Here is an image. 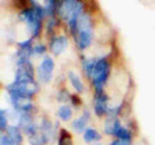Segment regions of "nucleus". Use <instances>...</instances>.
Returning a JSON list of instances; mask_svg holds the SVG:
<instances>
[{"label": "nucleus", "mask_w": 155, "mask_h": 145, "mask_svg": "<svg viewBox=\"0 0 155 145\" xmlns=\"http://www.w3.org/2000/svg\"><path fill=\"white\" fill-rule=\"evenodd\" d=\"M109 69H110L109 62L105 57L97 60L96 66H94V71H93V76H92L96 92H101V91H102V87L105 84V82L109 78Z\"/></svg>", "instance_id": "obj_1"}, {"label": "nucleus", "mask_w": 155, "mask_h": 145, "mask_svg": "<svg viewBox=\"0 0 155 145\" xmlns=\"http://www.w3.org/2000/svg\"><path fill=\"white\" fill-rule=\"evenodd\" d=\"M54 69V61L52 60V57L45 56L43 59L40 66L38 67V78L40 79L43 83H48L52 79V72Z\"/></svg>", "instance_id": "obj_2"}, {"label": "nucleus", "mask_w": 155, "mask_h": 145, "mask_svg": "<svg viewBox=\"0 0 155 145\" xmlns=\"http://www.w3.org/2000/svg\"><path fill=\"white\" fill-rule=\"evenodd\" d=\"M79 2H75V0H67V2H58V13L61 14V17L64 20L69 21L72 13L75 12V9L78 7Z\"/></svg>", "instance_id": "obj_3"}, {"label": "nucleus", "mask_w": 155, "mask_h": 145, "mask_svg": "<svg viewBox=\"0 0 155 145\" xmlns=\"http://www.w3.org/2000/svg\"><path fill=\"white\" fill-rule=\"evenodd\" d=\"M109 106H107V96L104 93V91L101 92H96V100H94V113L98 117H104L105 114H107Z\"/></svg>", "instance_id": "obj_4"}, {"label": "nucleus", "mask_w": 155, "mask_h": 145, "mask_svg": "<svg viewBox=\"0 0 155 145\" xmlns=\"http://www.w3.org/2000/svg\"><path fill=\"white\" fill-rule=\"evenodd\" d=\"M92 38H93V32H92V29H87V30H80L78 32L76 36V44L80 49H85L88 48V46L91 44Z\"/></svg>", "instance_id": "obj_5"}, {"label": "nucleus", "mask_w": 155, "mask_h": 145, "mask_svg": "<svg viewBox=\"0 0 155 145\" xmlns=\"http://www.w3.org/2000/svg\"><path fill=\"white\" fill-rule=\"evenodd\" d=\"M67 44H69V42H67L66 36H64V35L56 36V38H53L51 42V51L54 53V55H61L67 48Z\"/></svg>", "instance_id": "obj_6"}, {"label": "nucleus", "mask_w": 155, "mask_h": 145, "mask_svg": "<svg viewBox=\"0 0 155 145\" xmlns=\"http://www.w3.org/2000/svg\"><path fill=\"white\" fill-rule=\"evenodd\" d=\"M89 120V112L88 110H84L83 112V115L79 118H76L74 122H72V128L75 130L76 132H83L85 131V127H87V123Z\"/></svg>", "instance_id": "obj_7"}, {"label": "nucleus", "mask_w": 155, "mask_h": 145, "mask_svg": "<svg viewBox=\"0 0 155 145\" xmlns=\"http://www.w3.org/2000/svg\"><path fill=\"white\" fill-rule=\"evenodd\" d=\"M120 127H122V124H120L118 118L116 117H109L105 122V133L115 136L116 131H118Z\"/></svg>", "instance_id": "obj_8"}, {"label": "nucleus", "mask_w": 155, "mask_h": 145, "mask_svg": "<svg viewBox=\"0 0 155 145\" xmlns=\"http://www.w3.org/2000/svg\"><path fill=\"white\" fill-rule=\"evenodd\" d=\"M7 135L14 143V145H19L22 143V133L17 126H9L8 130H7Z\"/></svg>", "instance_id": "obj_9"}, {"label": "nucleus", "mask_w": 155, "mask_h": 145, "mask_svg": "<svg viewBox=\"0 0 155 145\" xmlns=\"http://www.w3.org/2000/svg\"><path fill=\"white\" fill-rule=\"evenodd\" d=\"M40 133L43 135V137L45 139V141L48 143L51 140V137L53 136V130H52V126L51 122L48 120L47 118H43L41 119V124H40Z\"/></svg>", "instance_id": "obj_10"}, {"label": "nucleus", "mask_w": 155, "mask_h": 145, "mask_svg": "<svg viewBox=\"0 0 155 145\" xmlns=\"http://www.w3.org/2000/svg\"><path fill=\"white\" fill-rule=\"evenodd\" d=\"M67 76H69V80H70V83L72 84V87L78 91L79 93L83 92V89H84V87H83V83H81V80L79 78V75L75 74L74 71H69V74H67Z\"/></svg>", "instance_id": "obj_11"}, {"label": "nucleus", "mask_w": 155, "mask_h": 145, "mask_svg": "<svg viewBox=\"0 0 155 145\" xmlns=\"http://www.w3.org/2000/svg\"><path fill=\"white\" fill-rule=\"evenodd\" d=\"M96 62L97 61L93 60V59H83V70L85 72L87 78H92V76H93Z\"/></svg>", "instance_id": "obj_12"}, {"label": "nucleus", "mask_w": 155, "mask_h": 145, "mask_svg": "<svg viewBox=\"0 0 155 145\" xmlns=\"http://www.w3.org/2000/svg\"><path fill=\"white\" fill-rule=\"evenodd\" d=\"M58 118L64 122H67L69 119H71V115H72V110L69 105H62L58 108Z\"/></svg>", "instance_id": "obj_13"}, {"label": "nucleus", "mask_w": 155, "mask_h": 145, "mask_svg": "<svg viewBox=\"0 0 155 145\" xmlns=\"http://www.w3.org/2000/svg\"><path fill=\"white\" fill-rule=\"evenodd\" d=\"M32 124H35V123H34V120L31 118L30 113H23V114H21V117H19V127L23 130V132H25L28 127H31Z\"/></svg>", "instance_id": "obj_14"}, {"label": "nucleus", "mask_w": 155, "mask_h": 145, "mask_svg": "<svg viewBox=\"0 0 155 145\" xmlns=\"http://www.w3.org/2000/svg\"><path fill=\"white\" fill-rule=\"evenodd\" d=\"M83 139H84L85 143H92V141H97V140H100L101 136L94 128H87L84 131Z\"/></svg>", "instance_id": "obj_15"}, {"label": "nucleus", "mask_w": 155, "mask_h": 145, "mask_svg": "<svg viewBox=\"0 0 155 145\" xmlns=\"http://www.w3.org/2000/svg\"><path fill=\"white\" fill-rule=\"evenodd\" d=\"M27 27H28V30H30V32L32 34V36H38L41 30V20L36 18V20H34L32 22L27 23Z\"/></svg>", "instance_id": "obj_16"}, {"label": "nucleus", "mask_w": 155, "mask_h": 145, "mask_svg": "<svg viewBox=\"0 0 155 145\" xmlns=\"http://www.w3.org/2000/svg\"><path fill=\"white\" fill-rule=\"evenodd\" d=\"M58 145H72L70 133L64 128L60 131V136H58Z\"/></svg>", "instance_id": "obj_17"}, {"label": "nucleus", "mask_w": 155, "mask_h": 145, "mask_svg": "<svg viewBox=\"0 0 155 145\" xmlns=\"http://www.w3.org/2000/svg\"><path fill=\"white\" fill-rule=\"evenodd\" d=\"M44 11H45V14H48V16H51L53 18V14H54L56 12H58V3H56L54 0L47 2L45 7H44Z\"/></svg>", "instance_id": "obj_18"}, {"label": "nucleus", "mask_w": 155, "mask_h": 145, "mask_svg": "<svg viewBox=\"0 0 155 145\" xmlns=\"http://www.w3.org/2000/svg\"><path fill=\"white\" fill-rule=\"evenodd\" d=\"M115 136L118 137L119 140H125V141H130V132L128 131L127 128H124L123 126L118 130V131H116Z\"/></svg>", "instance_id": "obj_19"}, {"label": "nucleus", "mask_w": 155, "mask_h": 145, "mask_svg": "<svg viewBox=\"0 0 155 145\" xmlns=\"http://www.w3.org/2000/svg\"><path fill=\"white\" fill-rule=\"evenodd\" d=\"M28 141H30L31 145H43V144H47L45 139L43 137L41 133H36V135H34V136L28 137Z\"/></svg>", "instance_id": "obj_20"}, {"label": "nucleus", "mask_w": 155, "mask_h": 145, "mask_svg": "<svg viewBox=\"0 0 155 145\" xmlns=\"http://www.w3.org/2000/svg\"><path fill=\"white\" fill-rule=\"evenodd\" d=\"M0 130H8V119H7V110H0Z\"/></svg>", "instance_id": "obj_21"}, {"label": "nucleus", "mask_w": 155, "mask_h": 145, "mask_svg": "<svg viewBox=\"0 0 155 145\" xmlns=\"http://www.w3.org/2000/svg\"><path fill=\"white\" fill-rule=\"evenodd\" d=\"M69 99H71V96L66 89H60L58 91V93H57V100L58 101H67Z\"/></svg>", "instance_id": "obj_22"}, {"label": "nucleus", "mask_w": 155, "mask_h": 145, "mask_svg": "<svg viewBox=\"0 0 155 145\" xmlns=\"http://www.w3.org/2000/svg\"><path fill=\"white\" fill-rule=\"evenodd\" d=\"M45 51H47V47L44 44H36L35 47H32L34 55H43V53H45Z\"/></svg>", "instance_id": "obj_23"}, {"label": "nucleus", "mask_w": 155, "mask_h": 145, "mask_svg": "<svg viewBox=\"0 0 155 145\" xmlns=\"http://www.w3.org/2000/svg\"><path fill=\"white\" fill-rule=\"evenodd\" d=\"M0 145H14V143L9 139L8 135L7 136L5 135H2V137H0Z\"/></svg>", "instance_id": "obj_24"}, {"label": "nucleus", "mask_w": 155, "mask_h": 145, "mask_svg": "<svg viewBox=\"0 0 155 145\" xmlns=\"http://www.w3.org/2000/svg\"><path fill=\"white\" fill-rule=\"evenodd\" d=\"M57 25V22H56V20L54 18H51L49 21L47 22V30L49 31V32H52V30H53V27H54Z\"/></svg>", "instance_id": "obj_25"}, {"label": "nucleus", "mask_w": 155, "mask_h": 145, "mask_svg": "<svg viewBox=\"0 0 155 145\" xmlns=\"http://www.w3.org/2000/svg\"><path fill=\"white\" fill-rule=\"evenodd\" d=\"M110 145H130V141H125V140H119V139H116V140H114V141L111 143Z\"/></svg>", "instance_id": "obj_26"}, {"label": "nucleus", "mask_w": 155, "mask_h": 145, "mask_svg": "<svg viewBox=\"0 0 155 145\" xmlns=\"http://www.w3.org/2000/svg\"><path fill=\"white\" fill-rule=\"evenodd\" d=\"M71 103H72V105H74V106H79L80 100L78 99L76 96H71Z\"/></svg>", "instance_id": "obj_27"}, {"label": "nucleus", "mask_w": 155, "mask_h": 145, "mask_svg": "<svg viewBox=\"0 0 155 145\" xmlns=\"http://www.w3.org/2000/svg\"><path fill=\"white\" fill-rule=\"evenodd\" d=\"M93 145H101V144H93Z\"/></svg>", "instance_id": "obj_28"}]
</instances>
